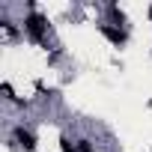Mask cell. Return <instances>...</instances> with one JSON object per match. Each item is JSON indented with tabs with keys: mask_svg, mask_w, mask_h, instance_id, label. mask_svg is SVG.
Segmentation results:
<instances>
[{
	"mask_svg": "<svg viewBox=\"0 0 152 152\" xmlns=\"http://www.w3.org/2000/svg\"><path fill=\"white\" fill-rule=\"evenodd\" d=\"M21 30H24V36L33 42V45H45V39H48V18L45 15H39V12H30V15H24V24H21Z\"/></svg>",
	"mask_w": 152,
	"mask_h": 152,
	"instance_id": "obj_1",
	"label": "cell"
},
{
	"mask_svg": "<svg viewBox=\"0 0 152 152\" xmlns=\"http://www.w3.org/2000/svg\"><path fill=\"white\" fill-rule=\"evenodd\" d=\"M99 33H102L110 45H116V48L128 42V30H125V27H113V24H107V21H102V24H99Z\"/></svg>",
	"mask_w": 152,
	"mask_h": 152,
	"instance_id": "obj_2",
	"label": "cell"
},
{
	"mask_svg": "<svg viewBox=\"0 0 152 152\" xmlns=\"http://www.w3.org/2000/svg\"><path fill=\"white\" fill-rule=\"evenodd\" d=\"M12 143H18L24 152H36V134L24 125H15L12 128Z\"/></svg>",
	"mask_w": 152,
	"mask_h": 152,
	"instance_id": "obj_3",
	"label": "cell"
},
{
	"mask_svg": "<svg viewBox=\"0 0 152 152\" xmlns=\"http://www.w3.org/2000/svg\"><path fill=\"white\" fill-rule=\"evenodd\" d=\"M107 15H110L107 24H113V27H125V12H122L116 3H107Z\"/></svg>",
	"mask_w": 152,
	"mask_h": 152,
	"instance_id": "obj_4",
	"label": "cell"
},
{
	"mask_svg": "<svg viewBox=\"0 0 152 152\" xmlns=\"http://www.w3.org/2000/svg\"><path fill=\"white\" fill-rule=\"evenodd\" d=\"M75 149H78V152H96V146H93L90 137H78V140H75Z\"/></svg>",
	"mask_w": 152,
	"mask_h": 152,
	"instance_id": "obj_5",
	"label": "cell"
},
{
	"mask_svg": "<svg viewBox=\"0 0 152 152\" xmlns=\"http://www.w3.org/2000/svg\"><path fill=\"white\" fill-rule=\"evenodd\" d=\"M0 24H3V33H6L9 39H15V36H18V27H15V24H12L9 18H3V21H0Z\"/></svg>",
	"mask_w": 152,
	"mask_h": 152,
	"instance_id": "obj_6",
	"label": "cell"
},
{
	"mask_svg": "<svg viewBox=\"0 0 152 152\" xmlns=\"http://www.w3.org/2000/svg\"><path fill=\"white\" fill-rule=\"evenodd\" d=\"M60 60H63V51H60V48H54V51L48 54V66H57Z\"/></svg>",
	"mask_w": 152,
	"mask_h": 152,
	"instance_id": "obj_7",
	"label": "cell"
},
{
	"mask_svg": "<svg viewBox=\"0 0 152 152\" xmlns=\"http://www.w3.org/2000/svg\"><path fill=\"white\" fill-rule=\"evenodd\" d=\"M60 149H63V152H78V149H75V143H72L69 137H60Z\"/></svg>",
	"mask_w": 152,
	"mask_h": 152,
	"instance_id": "obj_8",
	"label": "cell"
}]
</instances>
